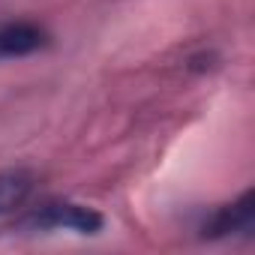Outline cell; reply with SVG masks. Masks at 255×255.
I'll use <instances>...</instances> for the list:
<instances>
[{
	"mask_svg": "<svg viewBox=\"0 0 255 255\" xmlns=\"http://www.w3.org/2000/svg\"><path fill=\"white\" fill-rule=\"evenodd\" d=\"M255 231V189L240 192L231 204L216 207L201 222L204 240H225V237H249Z\"/></svg>",
	"mask_w": 255,
	"mask_h": 255,
	"instance_id": "2",
	"label": "cell"
},
{
	"mask_svg": "<svg viewBox=\"0 0 255 255\" xmlns=\"http://www.w3.org/2000/svg\"><path fill=\"white\" fill-rule=\"evenodd\" d=\"M48 42H51V36L45 27H39L33 21H12L6 27H0V60L36 54Z\"/></svg>",
	"mask_w": 255,
	"mask_h": 255,
	"instance_id": "3",
	"label": "cell"
},
{
	"mask_svg": "<svg viewBox=\"0 0 255 255\" xmlns=\"http://www.w3.org/2000/svg\"><path fill=\"white\" fill-rule=\"evenodd\" d=\"M36 177L27 168H6L0 171V216L15 213L18 207L27 204V198L33 195Z\"/></svg>",
	"mask_w": 255,
	"mask_h": 255,
	"instance_id": "4",
	"label": "cell"
},
{
	"mask_svg": "<svg viewBox=\"0 0 255 255\" xmlns=\"http://www.w3.org/2000/svg\"><path fill=\"white\" fill-rule=\"evenodd\" d=\"M24 228L30 231H75V234H99L105 219L99 210L87 207V204H75V201H48L39 210H33L24 222Z\"/></svg>",
	"mask_w": 255,
	"mask_h": 255,
	"instance_id": "1",
	"label": "cell"
}]
</instances>
